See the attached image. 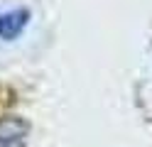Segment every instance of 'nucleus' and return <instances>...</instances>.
<instances>
[{
  "label": "nucleus",
  "mask_w": 152,
  "mask_h": 147,
  "mask_svg": "<svg viewBox=\"0 0 152 147\" xmlns=\"http://www.w3.org/2000/svg\"><path fill=\"white\" fill-rule=\"evenodd\" d=\"M30 22L27 10H12V12L0 15V39H15Z\"/></svg>",
  "instance_id": "nucleus-2"
},
{
  "label": "nucleus",
  "mask_w": 152,
  "mask_h": 147,
  "mask_svg": "<svg viewBox=\"0 0 152 147\" xmlns=\"http://www.w3.org/2000/svg\"><path fill=\"white\" fill-rule=\"evenodd\" d=\"M27 123L20 118H0V147H25Z\"/></svg>",
  "instance_id": "nucleus-1"
}]
</instances>
